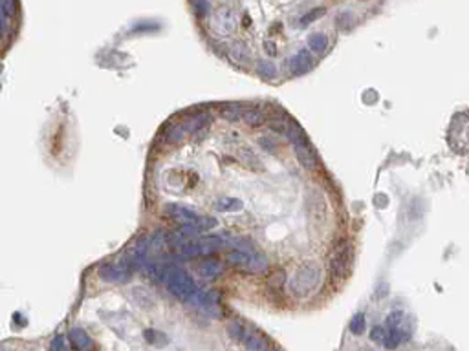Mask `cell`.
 <instances>
[{
    "instance_id": "6da1fadb",
    "label": "cell",
    "mask_w": 469,
    "mask_h": 351,
    "mask_svg": "<svg viewBox=\"0 0 469 351\" xmlns=\"http://www.w3.org/2000/svg\"><path fill=\"white\" fill-rule=\"evenodd\" d=\"M323 280V271L317 263H302L301 267L297 269L295 274L290 278L288 282V289L291 295L295 297H308L310 292H314Z\"/></svg>"
},
{
    "instance_id": "7a4b0ae2",
    "label": "cell",
    "mask_w": 469,
    "mask_h": 351,
    "mask_svg": "<svg viewBox=\"0 0 469 351\" xmlns=\"http://www.w3.org/2000/svg\"><path fill=\"white\" fill-rule=\"evenodd\" d=\"M163 283L174 298L183 300V302H187L198 289L193 276L187 271H183L182 267H169L165 276H163Z\"/></svg>"
},
{
    "instance_id": "3957f363",
    "label": "cell",
    "mask_w": 469,
    "mask_h": 351,
    "mask_svg": "<svg viewBox=\"0 0 469 351\" xmlns=\"http://www.w3.org/2000/svg\"><path fill=\"white\" fill-rule=\"evenodd\" d=\"M352 260H354V247L350 242H341L336 245L330 258V274L336 282L345 280L350 273Z\"/></svg>"
},
{
    "instance_id": "277c9868",
    "label": "cell",
    "mask_w": 469,
    "mask_h": 351,
    "mask_svg": "<svg viewBox=\"0 0 469 351\" xmlns=\"http://www.w3.org/2000/svg\"><path fill=\"white\" fill-rule=\"evenodd\" d=\"M449 145L458 154L467 152V115L465 113H456L453 117L449 128Z\"/></svg>"
},
{
    "instance_id": "5b68a950",
    "label": "cell",
    "mask_w": 469,
    "mask_h": 351,
    "mask_svg": "<svg viewBox=\"0 0 469 351\" xmlns=\"http://www.w3.org/2000/svg\"><path fill=\"white\" fill-rule=\"evenodd\" d=\"M235 26H237V19H235V13H233L231 8H220L217 13L213 15L211 29L218 35V37L231 35Z\"/></svg>"
},
{
    "instance_id": "8992f818",
    "label": "cell",
    "mask_w": 469,
    "mask_h": 351,
    "mask_svg": "<svg viewBox=\"0 0 469 351\" xmlns=\"http://www.w3.org/2000/svg\"><path fill=\"white\" fill-rule=\"evenodd\" d=\"M99 276L103 278L105 282H110V283L127 282L130 276V265L125 262L105 263V265L99 267Z\"/></svg>"
},
{
    "instance_id": "52a82bcc",
    "label": "cell",
    "mask_w": 469,
    "mask_h": 351,
    "mask_svg": "<svg viewBox=\"0 0 469 351\" xmlns=\"http://www.w3.org/2000/svg\"><path fill=\"white\" fill-rule=\"evenodd\" d=\"M189 302L213 315H218V291H198L196 289V292L189 298Z\"/></svg>"
},
{
    "instance_id": "ba28073f",
    "label": "cell",
    "mask_w": 469,
    "mask_h": 351,
    "mask_svg": "<svg viewBox=\"0 0 469 351\" xmlns=\"http://www.w3.org/2000/svg\"><path fill=\"white\" fill-rule=\"evenodd\" d=\"M224 53L227 55V58H229L233 64H237V66H246V64H249V61H251V53H249V49H247V46L244 42L231 44L229 48L224 49Z\"/></svg>"
},
{
    "instance_id": "9c48e42d",
    "label": "cell",
    "mask_w": 469,
    "mask_h": 351,
    "mask_svg": "<svg viewBox=\"0 0 469 351\" xmlns=\"http://www.w3.org/2000/svg\"><path fill=\"white\" fill-rule=\"evenodd\" d=\"M290 70L291 73H295V75H302V73H306L308 70H311V66H314V58H311L310 51L308 49H299L293 57L290 58Z\"/></svg>"
},
{
    "instance_id": "30bf717a",
    "label": "cell",
    "mask_w": 469,
    "mask_h": 351,
    "mask_svg": "<svg viewBox=\"0 0 469 351\" xmlns=\"http://www.w3.org/2000/svg\"><path fill=\"white\" fill-rule=\"evenodd\" d=\"M308 209H310V214L321 221L325 219V210H326V203H325V196L319 189H314L308 196Z\"/></svg>"
},
{
    "instance_id": "8fae6325",
    "label": "cell",
    "mask_w": 469,
    "mask_h": 351,
    "mask_svg": "<svg viewBox=\"0 0 469 351\" xmlns=\"http://www.w3.org/2000/svg\"><path fill=\"white\" fill-rule=\"evenodd\" d=\"M293 148H295L297 159L301 161V165L304 166V168H308V170H316L317 166H319V159H317L316 152H314L311 145H295Z\"/></svg>"
},
{
    "instance_id": "7c38bea8",
    "label": "cell",
    "mask_w": 469,
    "mask_h": 351,
    "mask_svg": "<svg viewBox=\"0 0 469 351\" xmlns=\"http://www.w3.org/2000/svg\"><path fill=\"white\" fill-rule=\"evenodd\" d=\"M211 121H213L211 113H200V115H194L191 119H185L182 123V127L185 130V134H196L198 130L207 128L211 125Z\"/></svg>"
},
{
    "instance_id": "4fadbf2b",
    "label": "cell",
    "mask_w": 469,
    "mask_h": 351,
    "mask_svg": "<svg viewBox=\"0 0 469 351\" xmlns=\"http://www.w3.org/2000/svg\"><path fill=\"white\" fill-rule=\"evenodd\" d=\"M409 333L407 331H403L401 327H390V333H387L385 335V338H383V346L385 347H389V349H394V347H398L401 344L403 340H407L409 338Z\"/></svg>"
},
{
    "instance_id": "5bb4252c",
    "label": "cell",
    "mask_w": 469,
    "mask_h": 351,
    "mask_svg": "<svg viewBox=\"0 0 469 351\" xmlns=\"http://www.w3.org/2000/svg\"><path fill=\"white\" fill-rule=\"evenodd\" d=\"M246 267L249 269L251 273H257V274L266 273V271H268L266 256H262L260 253H255V251H251V253H249V258H247Z\"/></svg>"
},
{
    "instance_id": "9a60e30c",
    "label": "cell",
    "mask_w": 469,
    "mask_h": 351,
    "mask_svg": "<svg viewBox=\"0 0 469 351\" xmlns=\"http://www.w3.org/2000/svg\"><path fill=\"white\" fill-rule=\"evenodd\" d=\"M169 214L173 216V218L180 219V221H183V223H194L198 218L193 210L185 209L182 205H169Z\"/></svg>"
},
{
    "instance_id": "2e32d148",
    "label": "cell",
    "mask_w": 469,
    "mask_h": 351,
    "mask_svg": "<svg viewBox=\"0 0 469 351\" xmlns=\"http://www.w3.org/2000/svg\"><path fill=\"white\" fill-rule=\"evenodd\" d=\"M198 273H200V276L205 278V280H211V278L218 276V274L222 273V263L217 262V260H207V262H203L200 267H198Z\"/></svg>"
},
{
    "instance_id": "e0dca14e",
    "label": "cell",
    "mask_w": 469,
    "mask_h": 351,
    "mask_svg": "<svg viewBox=\"0 0 469 351\" xmlns=\"http://www.w3.org/2000/svg\"><path fill=\"white\" fill-rule=\"evenodd\" d=\"M70 338H72V342H74L79 349H88V347H92V338H90L88 333L84 331V329H81V327L72 329Z\"/></svg>"
},
{
    "instance_id": "ac0fdd59",
    "label": "cell",
    "mask_w": 469,
    "mask_h": 351,
    "mask_svg": "<svg viewBox=\"0 0 469 351\" xmlns=\"http://www.w3.org/2000/svg\"><path fill=\"white\" fill-rule=\"evenodd\" d=\"M244 203L237 198H220L217 203V210L220 212H237V210H242Z\"/></svg>"
},
{
    "instance_id": "d6986e66",
    "label": "cell",
    "mask_w": 469,
    "mask_h": 351,
    "mask_svg": "<svg viewBox=\"0 0 469 351\" xmlns=\"http://www.w3.org/2000/svg\"><path fill=\"white\" fill-rule=\"evenodd\" d=\"M242 117L249 127H260V125H264V121H266V115H264L260 110H257V108H249V110L244 108Z\"/></svg>"
},
{
    "instance_id": "ffe728a7",
    "label": "cell",
    "mask_w": 469,
    "mask_h": 351,
    "mask_svg": "<svg viewBox=\"0 0 469 351\" xmlns=\"http://www.w3.org/2000/svg\"><path fill=\"white\" fill-rule=\"evenodd\" d=\"M185 130H183L182 123L180 125H173V127L169 128L167 132H165V139H167V143H171V145H178V143H182L183 139H185Z\"/></svg>"
},
{
    "instance_id": "44dd1931",
    "label": "cell",
    "mask_w": 469,
    "mask_h": 351,
    "mask_svg": "<svg viewBox=\"0 0 469 351\" xmlns=\"http://www.w3.org/2000/svg\"><path fill=\"white\" fill-rule=\"evenodd\" d=\"M242 112L244 108L240 106V104H224L222 108H220V113H222L224 119H227V121H237V119H240L242 117Z\"/></svg>"
},
{
    "instance_id": "7402d4cb",
    "label": "cell",
    "mask_w": 469,
    "mask_h": 351,
    "mask_svg": "<svg viewBox=\"0 0 469 351\" xmlns=\"http://www.w3.org/2000/svg\"><path fill=\"white\" fill-rule=\"evenodd\" d=\"M238 157H240V159H242L246 165L251 166V168H260V166H262L260 161H258V157L255 156V154H253L249 148H246V146H240V148H238Z\"/></svg>"
},
{
    "instance_id": "603a6c76",
    "label": "cell",
    "mask_w": 469,
    "mask_h": 351,
    "mask_svg": "<svg viewBox=\"0 0 469 351\" xmlns=\"http://www.w3.org/2000/svg\"><path fill=\"white\" fill-rule=\"evenodd\" d=\"M255 68H257L258 75H260V77H264V79H273L277 75L275 64L270 63V61H258Z\"/></svg>"
},
{
    "instance_id": "cb8c5ba5",
    "label": "cell",
    "mask_w": 469,
    "mask_h": 351,
    "mask_svg": "<svg viewBox=\"0 0 469 351\" xmlns=\"http://www.w3.org/2000/svg\"><path fill=\"white\" fill-rule=\"evenodd\" d=\"M308 44H310V48L314 49V51L323 53V51L326 49L328 40H326V37L323 33H311L310 37H308Z\"/></svg>"
},
{
    "instance_id": "d4e9b609",
    "label": "cell",
    "mask_w": 469,
    "mask_h": 351,
    "mask_svg": "<svg viewBox=\"0 0 469 351\" xmlns=\"http://www.w3.org/2000/svg\"><path fill=\"white\" fill-rule=\"evenodd\" d=\"M227 335L231 336V338H235V340H244L246 338V327L240 324V322H229L226 327Z\"/></svg>"
},
{
    "instance_id": "484cf974",
    "label": "cell",
    "mask_w": 469,
    "mask_h": 351,
    "mask_svg": "<svg viewBox=\"0 0 469 351\" xmlns=\"http://www.w3.org/2000/svg\"><path fill=\"white\" fill-rule=\"evenodd\" d=\"M148 245H150V249L152 251H156V253H160L165 245H167V234L163 232V230H158V232H154L150 238H148Z\"/></svg>"
},
{
    "instance_id": "4316f807",
    "label": "cell",
    "mask_w": 469,
    "mask_h": 351,
    "mask_svg": "<svg viewBox=\"0 0 469 351\" xmlns=\"http://www.w3.org/2000/svg\"><path fill=\"white\" fill-rule=\"evenodd\" d=\"M244 346L249 351H262L268 347V342L262 336H246L244 338Z\"/></svg>"
},
{
    "instance_id": "83f0119b",
    "label": "cell",
    "mask_w": 469,
    "mask_h": 351,
    "mask_svg": "<svg viewBox=\"0 0 469 351\" xmlns=\"http://www.w3.org/2000/svg\"><path fill=\"white\" fill-rule=\"evenodd\" d=\"M227 262L233 263V265H246L247 258H249V253H244V251H231L227 253Z\"/></svg>"
},
{
    "instance_id": "f1b7e54d",
    "label": "cell",
    "mask_w": 469,
    "mask_h": 351,
    "mask_svg": "<svg viewBox=\"0 0 469 351\" xmlns=\"http://www.w3.org/2000/svg\"><path fill=\"white\" fill-rule=\"evenodd\" d=\"M284 282H286V274H284V271H275L272 276L268 278V285L273 287L275 291H279V289L284 285Z\"/></svg>"
},
{
    "instance_id": "f546056e",
    "label": "cell",
    "mask_w": 469,
    "mask_h": 351,
    "mask_svg": "<svg viewBox=\"0 0 469 351\" xmlns=\"http://www.w3.org/2000/svg\"><path fill=\"white\" fill-rule=\"evenodd\" d=\"M363 329H365V315H363V313H357V315H354V318H352V322H350V331L354 333V335H361Z\"/></svg>"
},
{
    "instance_id": "4dcf8cb0",
    "label": "cell",
    "mask_w": 469,
    "mask_h": 351,
    "mask_svg": "<svg viewBox=\"0 0 469 351\" xmlns=\"http://www.w3.org/2000/svg\"><path fill=\"white\" fill-rule=\"evenodd\" d=\"M193 8H194V13H196L200 19H203V17H207L209 15L207 0H193Z\"/></svg>"
},
{
    "instance_id": "1f68e13d",
    "label": "cell",
    "mask_w": 469,
    "mask_h": 351,
    "mask_svg": "<svg viewBox=\"0 0 469 351\" xmlns=\"http://www.w3.org/2000/svg\"><path fill=\"white\" fill-rule=\"evenodd\" d=\"M405 320V315L401 311H392L387 317V326L389 327H401V324H403Z\"/></svg>"
},
{
    "instance_id": "d6a6232c",
    "label": "cell",
    "mask_w": 469,
    "mask_h": 351,
    "mask_svg": "<svg viewBox=\"0 0 469 351\" xmlns=\"http://www.w3.org/2000/svg\"><path fill=\"white\" fill-rule=\"evenodd\" d=\"M196 227L200 230H209V229H215L217 227V219L213 218H196Z\"/></svg>"
},
{
    "instance_id": "836d02e7",
    "label": "cell",
    "mask_w": 469,
    "mask_h": 351,
    "mask_svg": "<svg viewBox=\"0 0 469 351\" xmlns=\"http://www.w3.org/2000/svg\"><path fill=\"white\" fill-rule=\"evenodd\" d=\"M385 335H387L385 327L374 326L371 329V340L372 342H378V344H381V342H383V338H385Z\"/></svg>"
},
{
    "instance_id": "e575fe53",
    "label": "cell",
    "mask_w": 469,
    "mask_h": 351,
    "mask_svg": "<svg viewBox=\"0 0 469 351\" xmlns=\"http://www.w3.org/2000/svg\"><path fill=\"white\" fill-rule=\"evenodd\" d=\"M180 232H182L185 238H194V236L200 232V229L196 227V223H183L182 229H180Z\"/></svg>"
},
{
    "instance_id": "d590c367",
    "label": "cell",
    "mask_w": 469,
    "mask_h": 351,
    "mask_svg": "<svg viewBox=\"0 0 469 351\" xmlns=\"http://www.w3.org/2000/svg\"><path fill=\"white\" fill-rule=\"evenodd\" d=\"M323 13H325V10H323V8H316V10H311L310 13H308V15H304V17H302L301 24H304V26H306V24H310V22H314V20H317V19H319V17H321Z\"/></svg>"
},
{
    "instance_id": "8d00e7d4",
    "label": "cell",
    "mask_w": 469,
    "mask_h": 351,
    "mask_svg": "<svg viewBox=\"0 0 469 351\" xmlns=\"http://www.w3.org/2000/svg\"><path fill=\"white\" fill-rule=\"evenodd\" d=\"M268 127L272 128L273 132H279V134H286V127H288V125L284 121H277V119H275V121H268Z\"/></svg>"
},
{
    "instance_id": "74e56055",
    "label": "cell",
    "mask_w": 469,
    "mask_h": 351,
    "mask_svg": "<svg viewBox=\"0 0 469 351\" xmlns=\"http://www.w3.org/2000/svg\"><path fill=\"white\" fill-rule=\"evenodd\" d=\"M258 145H260L262 148H266V152H270V154L275 152V143H273L270 137H260V139H258Z\"/></svg>"
},
{
    "instance_id": "f35d334b",
    "label": "cell",
    "mask_w": 469,
    "mask_h": 351,
    "mask_svg": "<svg viewBox=\"0 0 469 351\" xmlns=\"http://www.w3.org/2000/svg\"><path fill=\"white\" fill-rule=\"evenodd\" d=\"M350 19H352L350 13H343L339 19H337V26H339L341 29H348V26H350Z\"/></svg>"
},
{
    "instance_id": "ab89813d",
    "label": "cell",
    "mask_w": 469,
    "mask_h": 351,
    "mask_svg": "<svg viewBox=\"0 0 469 351\" xmlns=\"http://www.w3.org/2000/svg\"><path fill=\"white\" fill-rule=\"evenodd\" d=\"M51 347L54 349H57V347H61V349H66V342H65V338L63 336H57L54 342H51Z\"/></svg>"
},
{
    "instance_id": "60d3db41",
    "label": "cell",
    "mask_w": 469,
    "mask_h": 351,
    "mask_svg": "<svg viewBox=\"0 0 469 351\" xmlns=\"http://www.w3.org/2000/svg\"><path fill=\"white\" fill-rule=\"evenodd\" d=\"M264 46H266L268 53H270V55H277V49H275V46H273V42H272V40H268V42L264 44Z\"/></svg>"
}]
</instances>
